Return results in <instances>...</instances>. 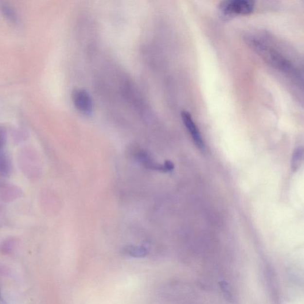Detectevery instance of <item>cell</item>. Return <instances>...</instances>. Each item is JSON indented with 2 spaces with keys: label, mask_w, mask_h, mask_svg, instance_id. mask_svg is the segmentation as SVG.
Wrapping results in <instances>:
<instances>
[{
  "label": "cell",
  "mask_w": 304,
  "mask_h": 304,
  "mask_svg": "<svg viewBox=\"0 0 304 304\" xmlns=\"http://www.w3.org/2000/svg\"><path fill=\"white\" fill-rule=\"evenodd\" d=\"M255 3L251 0H229L223 1L219 5L222 15L228 17L251 14Z\"/></svg>",
  "instance_id": "obj_1"
},
{
  "label": "cell",
  "mask_w": 304,
  "mask_h": 304,
  "mask_svg": "<svg viewBox=\"0 0 304 304\" xmlns=\"http://www.w3.org/2000/svg\"><path fill=\"white\" fill-rule=\"evenodd\" d=\"M253 44L255 50H256L260 55L263 56L266 61L275 66L277 68L282 70V71L286 72H291L293 69L290 64L286 60L279 55L275 51L271 50L270 48H268L267 46L261 44L260 42L254 41L252 43Z\"/></svg>",
  "instance_id": "obj_2"
},
{
  "label": "cell",
  "mask_w": 304,
  "mask_h": 304,
  "mask_svg": "<svg viewBox=\"0 0 304 304\" xmlns=\"http://www.w3.org/2000/svg\"><path fill=\"white\" fill-rule=\"evenodd\" d=\"M12 171V162L7 147L6 130L0 126V177H9Z\"/></svg>",
  "instance_id": "obj_3"
},
{
  "label": "cell",
  "mask_w": 304,
  "mask_h": 304,
  "mask_svg": "<svg viewBox=\"0 0 304 304\" xmlns=\"http://www.w3.org/2000/svg\"><path fill=\"white\" fill-rule=\"evenodd\" d=\"M74 106L82 114L90 115L93 111L92 99L87 90L78 89L72 95Z\"/></svg>",
  "instance_id": "obj_4"
},
{
  "label": "cell",
  "mask_w": 304,
  "mask_h": 304,
  "mask_svg": "<svg viewBox=\"0 0 304 304\" xmlns=\"http://www.w3.org/2000/svg\"><path fill=\"white\" fill-rule=\"evenodd\" d=\"M136 157L140 162L142 163L145 167L152 169V170L168 172L173 171L174 169V163L171 161H166L163 165L154 162L149 155L143 150H141V151L137 152Z\"/></svg>",
  "instance_id": "obj_5"
},
{
  "label": "cell",
  "mask_w": 304,
  "mask_h": 304,
  "mask_svg": "<svg viewBox=\"0 0 304 304\" xmlns=\"http://www.w3.org/2000/svg\"><path fill=\"white\" fill-rule=\"evenodd\" d=\"M181 117L183 123L192 135L194 142L200 149H202L204 147L202 137L201 136L197 125L194 122L192 115L189 112L184 111L182 112Z\"/></svg>",
  "instance_id": "obj_6"
},
{
  "label": "cell",
  "mask_w": 304,
  "mask_h": 304,
  "mask_svg": "<svg viewBox=\"0 0 304 304\" xmlns=\"http://www.w3.org/2000/svg\"><path fill=\"white\" fill-rule=\"evenodd\" d=\"M123 253L133 257H143L147 254V250L143 247L129 246L123 249Z\"/></svg>",
  "instance_id": "obj_7"
},
{
  "label": "cell",
  "mask_w": 304,
  "mask_h": 304,
  "mask_svg": "<svg viewBox=\"0 0 304 304\" xmlns=\"http://www.w3.org/2000/svg\"><path fill=\"white\" fill-rule=\"evenodd\" d=\"M303 157V148L298 147L296 148L293 153L292 159V170L294 173L299 169Z\"/></svg>",
  "instance_id": "obj_8"
},
{
  "label": "cell",
  "mask_w": 304,
  "mask_h": 304,
  "mask_svg": "<svg viewBox=\"0 0 304 304\" xmlns=\"http://www.w3.org/2000/svg\"><path fill=\"white\" fill-rule=\"evenodd\" d=\"M0 304H5L4 301L2 300L1 295H0Z\"/></svg>",
  "instance_id": "obj_9"
}]
</instances>
